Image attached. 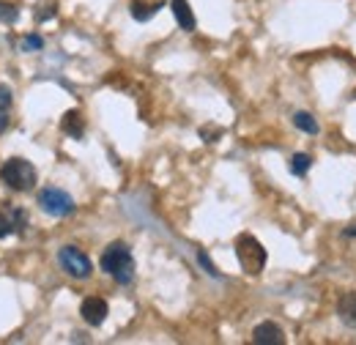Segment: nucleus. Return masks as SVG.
I'll list each match as a JSON object with an SVG mask.
<instances>
[{
    "instance_id": "f257e3e1",
    "label": "nucleus",
    "mask_w": 356,
    "mask_h": 345,
    "mask_svg": "<svg viewBox=\"0 0 356 345\" xmlns=\"http://www.w3.org/2000/svg\"><path fill=\"white\" fill-rule=\"evenodd\" d=\"M99 266H102V271H107L118 285H129L134 280V258L124 241H113V244L102 252Z\"/></svg>"
},
{
    "instance_id": "423d86ee",
    "label": "nucleus",
    "mask_w": 356,
    "mask_h": 345,
    "mask_svg": "<svg viewBox=\"0 0 356 345\" xmlns=\"http://www.w3.org/2000/svg\"><path fill=\"white\" fill-rule=\"evenodd\" d=\"M28 227V214L11 203L0 206V239H8V236H19L25 233Z\"/></svg>"
},
{
    "instance_id": "f3484780",
    "label": "nucleus",
    "mask_w": 356,
    "mask_h": 345,
    "mask_svg": "<svg viewBox=\"0 0 356 345\" xmlns=\"http://www.w3.org/2000/svg\"><path fill=\"white\" fill-rule=\"evenodd\" d=\"M42 47H44V39H42V36H36V33L22 39V49H25V52H28V49H42Z\"/></svg>"
},
{
    "instance_id": "f8f14e48",
    "label": "nucleus",
    "mask_w": 356,
    "mask_h": 345,
    "mask_svg": "<svg viewBox=\"0 0 356 345\" xmlns=\"http://www.w3.org/2000/svg\"><path fill=\"white\" fill-rule=\"evenodd\" d=\"M132 17L137 22H148V19H154L156 17V11L162 8V0H156V3H145V0H134L132 6Z\"/></svg>"
},
{
    "instance_id": "7ed1b4c3",
    "label": "nucleus",
    "mask_w": 356,
    "mask_h": 345,
    "mask_svg": "<svg viewBox=\"0 0 356 345\" xmlns=\"http://www.w3.org/2000/svg\"><path fill=\"white\" fill-rule=\"evenodd\" d=\"M236 258H238L241 268H244L247 274H261L264 266H266V250H264V244H261L255 236L241 233V236L236 239Z\"/></svg>"
},
{
    "instance_id": "6e6552de",
    "label": "nucleus",
    "mask_w": 356,
    "mask_h": 345,
    "mask_svg": "<svg viewBox=\"0 0 356 345\" xmlns=\"http://www.w3.org/2000/svg\"><path fill=\"white\" fill-rule=\"evenodd\" d=\"M252 343L255 345H282L285 343V335H282V329H280L277 323L264 321V323H258V326L252 329Z\"/></svg>"
},
{
    "instance_id": "412c9836",
    "label": "nucleus",
    "mask_w": 356,
    "mask_h": 345,
    "mask_svg": "<svg viewBox=\"0 0 356 345\" xmlns=\"http://www.w3.org/2000/svg\"><path fill=\"white\" fill-rule=\"evenodd\" d=\"M346 233H348V236H356V225H351V227H348Z\"/></svg>"
},
{
    "instance_id": "9d476101",
    "label": "nucleus",
    "mask_w": 356,
    "mask_h": 345,
    "mask_svg": "<svg viewBox=\"0 0 356 345\" xmlns=\"http://www.w3.org/2000/svg\"><path fill=\"white\" fill-rule=\"evenodd\" d=\"M170 8H173V17H176V22L184 31H195L197 19H195V14H192L186 0H170Z\"/></svg>"
},
{
    "instance_id": "0eeeda50",
    "label": "nucleus",
    "mask_w": 356,
    "mask_h": 345,
    "mask_svg": "<svg viewBox=\"0 0 356 345\" xmlns=\"http://www.w3.org/2000/svg\"><path fill=\"white\" fill-rule=\"evenodd\" d=\"M107 312H110V307H107V302L102 296H88L86 302L80 304V315L86 318L88 326H102Z\"/></svg>"
},
{
    "instance_id": "aec40b11",
    "label": "nucleus",
    "mask_w": 356,
    "mask_h": 345,
    "mask_svg": "<svg viewBox=\"0 0 356 345\" xmlns=\"http://www.w3.org/2000/svg\"><path fill=\"white\" fill-rule=\"evenodd\" d=\"M200 263H203V266H206V268H209V274H214V277H217V274H220V271H217V268H214V266H211V260L206 258V255H200Z\"/></svg>"
},
{
    "instance_id": "9b49d317",
    "label": "nucleus",
    "mask_w": 356,
    "mask_h": 345,
    "mask_svg": "<svg viewBox=\"0 0 356 345\" xmlns=\"http://www.w3.org/2000/svg\"><path fill=\"white\" fill-rule=\"evenodd\" d=\"M337 315H340V321H343L346 326L356 329V291L354 294L340 296V302H337Z\"/></svg>"
},
{
    "instance_id": "a211bd4d",
    "label": "nucleus",
    "mask_w": 356,
    "mask_h": 345,
    "mask_svg": "<svg viewBox=\"0 0 356 345\" xmlns=\"http://www.w3.org/2000/svg\"><path fill=\"white\" fill-rule=\"evenodd\" d=\"M42 8H44V11H39V14H36V17H39V22H44V19H49V17H55V14H58V6H55V3H47V6H42Z\"/></svg>"
},
{
    "instance_id": "1a4fd4ad",
    "label": "nucleus",
    "mask_w": 356,
    "mask_h": 345,
    "mask_svg": "<svg viewBox=\"0 0 356 345\" xmlns=\"http://www.w3.org/2000/svg\"><path fill=\"white\" fill-rule=\"evenodd\" d=\"M60 129H63V134H69V137H74V140H83V134H86L83 113H80V110H69V113L60 118Z\"/></svg>"
},
{
    "instance_id": "dca6fc26",
    "label": "nucleus",
    "mask_w": 356,
    "mask_h": 345,
    "mask_svg": "<svg viewBox=\"0 0 356 345\" xmlns=\"http://www.w3.org/2000/svg\"><path fill=\"white\" fill-rule=\"evenodd\" d=\"M17 19H19V11H17L11 3H3V0H0V22H3V25H14Z\"/></svg>"
},
{
    "instance_id": "2eb2a0df",
    "label": "nucleus",
    "mask_w": 356,
    "mask_h": 345,
    "mask_svg": "<svg viewBox=\"0 0 356 345\" xmlns=\"http://www.w3.org/2000/svg\"><path fill=\"white\" fill-rule=\"evenodd\" d=\"M293 124H296V129L307 131V134H315V131H318V121L312 118L310 113H296V115H293Z\"/></svg>"
},
{
    "instance_id": "6ab92c4d",
    "label": "nucleus",
    "mask_w": 356,
    "mask_h": 345,
    "mask_svg": "<svg viewBox=\"0 0 356 345\" xmlns=\"http://www.w3.org/2000/svg\"><path fill=\"white\" fill-rule=\"evenodd\" d=\"M200 134L206 137V143H214V137H220V134H222V129H203Z\"/></svg>"
},
{
    "instance_id": "39448f33",
    "label": "nucleus",
    "mask_w": 356,
    "mask_h": 345,
    "mask_svg": "<svg viewBox=\"0 0 356 345\" xmlns=\"http://www.w3.org/2000/svg\"><path fill=\"white\" fill-rule=\"evenodd\" d=\"M58 263H60V268H63L69 277H74V280H88L90 271H93L90 258L83 250H77V247H63V250L58 252Z\"/></svg>"
},
{
    "instance_id": "20e7f679",
    "label": "nucleus",
    "mask_w": 356,
    "mask_h": 345,
    "mask_svg": "<svg viewBox=\"0 0 356 345\" xmlns=\"http://www.w3.org/2000/svg\"><path fill=\"white\" fill-rule=\"evenodd\" d=\"M39 209L49 216H69L74 211V200L69 192H63L58 186H47L39 192Z\"/></svg>"
},
{
    "instance_id": "4468645a",
    "label": "nucleus",
    "mask_w": 356,
    "mask_h": 345,
    "mask_svg": "<svg viewBox=\"0 0 356 345\" xmlns=\"http://www.w3.org/2000/svg\"><path fill=\"white\" fill-rule=\"evenodd\" d=\"M310 168H312V159L307 154H293V157H291V172H293V175H307Z\"/></svg>"
},
{
    "instance_id": "ddd939ff",
    "label": "nucleus",
    "mask_w": 356,
    "mask_h": 345,
    "mask_svg": "<svg viewBox=\"0 0 356 345\" xmlns=\"http://www.w3.org/2000/svg\"><path fill=\"white\" fill-rule=\"evenodd\" d=\"M11 107H14V93L8 86H0V134L8 129L11 121Z\"/></svg>"
},
{
    "instance_id": "f03ea898",
    "label": "nucleus",
    "mask_w": 356,
    "mask_h": 345,
    "mask_svg": "<svg viewBox=\"0 0 356 345\" xmlns=\"http://www.w3.org/2000/svg\"><path fill=\"white\" fill-rule=\"evenodd\" d=\"M36 168L28 162V159H19V157H14V159H8V162H3V168H0V181L8 186V189H14V192H28V189H33L36 186Z\"/></svg>"
}]
</instances>
